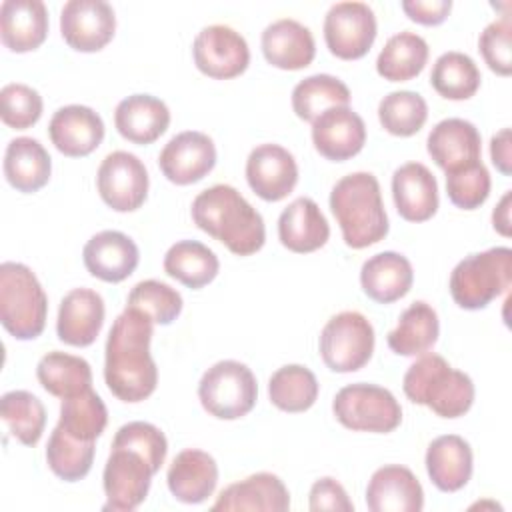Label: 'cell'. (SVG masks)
<instances>
[{
  "instance_id": "cell-1",
  "label": "cell",
  "mask_w": 512,
  "mask_h": 512,
  "mask_svg": "<svg viewBox=\"0 0 512 512\" xmlns=\"http://www.w3.org/2000/svg\"><path fill=\"white\" fill-rule=\"evenodd\" d=\"M154 322L136 308H124L114 320L104 346V380L122 402L146 400L158 384V368L150 354Z\"/></svg>"
},
{
  "instance_id": "cell-2",
  "label": "cell",
  "mask_w": 512,
  "mask_h": 512,
  "mask_svg": "<svg viewBox=\"0 0 512 512\" xmlns=\"http://www.w3.org/2000/svg\"><path fill=\"white\" fill-rule=\"evenodd\" d=\"M194 224L236 256H250L266 242L262 214L230 184L202 190L190 208Z\"/></svg>"
},
{
  "instance_id": "cell-3",
  "label": "cell",
  "mask_w": 512,
  "mask_h": 512,
  "mask_svg": "<svg viewBox=\"0 0 512 512\" xmlns=\"http://www.w3.org/2000/svg\"><path fill=\"white\" fill-rule=\"evenodd\" d=\"M330 210L340 224L346 246L368 248L388 234V216L380 184L370 172L342 176L330 192Z\"/></svg>"
},
{
  "instance_id": "cell-4",
  "label": "cell",
  "mask_w": 512,
  "mask_h": 512,
  "mask_svg": "<svg viewBox=\"0 0 512 512\" xmlns=\"http://www.w3.org/2000/svg\"><path fill=\"white\" fill-rule=\"evenodd\" d=\"M404 394L440 418H460L474 404V382L440 354H422L404 374Z\"/></svg>"
},
{
  "instance_id": "cell-5",
  "label": "cell",
  "mask_w": 512,
  "mask_h": 512,
  "mask_svg": "<svg viewBox=\"0 0 512 512\" xmlns=\"http://www.w3.org/2000/svg\"><path fill=\"white\" fill-rule=\"evenodd\" d=\"M48 314V296L36 274L20 262L0 264V322L16 340H34L42 334Z\"/></svg>"
},
{
  "instance_id": "cell-6",
  "label": "cell",
  "mask_w": 512,
  "mask_h": 512,
  "mask_svg": "<svg viewBox=\"0 0 512 512\" xmlns=\"http://www.w3.org/2000/svg\"><path fill=\"white\" fill-rule=\"evenodd\" d=\"M512 284V250L494 246L460 260L450 274L452 300L464 310L486 308Z\"/></svg>"
},
{
  "instance_id": "cell-7",
  "label": "cell",
  "mask_w": 512,
  "mask_h": 512,
  "mask_svg": "<svg viewBox=\"0 0 512 512\" xmlns=\"http://www.w3.org/2000/svg\"><path fill=\"white\" fill-rule=\"evenodd\" d=\"M198 398L210 416L238 420L254 408L258 384L246 364L238 360H220L202 374Z\"/></svg>"
},
{
  "instance_id": "cell-8",
  "label": "cell",
  "mask_w": 512,
  "mask_h": 512,
  "mask_svg": "<svg viewBox=\"0 0 512 512\" xmlns=\"http://www.w3.org/2000/svg\"><path fill=\"white\" fill-rule=\"evenodd\" d=\"M336 420L354 432L386 434L400 426L402 408L388 388L356 382L340 388L332 400Z\"/></svg>"
},
{
  "instance_id": "cell-9",
  "label": "cell",
  "mask_w": 512,
  "mask_h": 512,
  "mask_svg": "<svg viewBox=\"0 0 512 512\" xmlns=\"http://www.w3.org/2000/svg\"><path fill=\"white\" fill-rule=\"evenodd\" d=\"M318 344L320 356L332 372H356L372 358L374 328L364 314L344 310L324 324Z\"/></svg>"
},
{
  "instance_id": "cell-10",
  "label": "cell",
  "mask_w": 512,
  "mask_h": 512,
  "mask_svg": "<svg viewBox=\"0 0 512 512\" xmlns=\"http://www.w3.org/2000/svg\"><path fill=\"white\" fill-rule=\"evenodd\" d=\"M154 474V468L142 454L130 448L112 446L102 472V486L106 494L104 510H136L146 500Z\"/></svg>"
},
{
  "instance_id": "cell-11",
  "label": "cell",
  "mask_w": 512,
  "mask_h": 512,
  "mask_svg": "<svg viewBox=\"0 0 512 512\" xmlns=\"http://www.w3.org/2000/svg\"><path fill=\"white\" fill-rule=\"evenodd\" d=\"M374 10L364 2H336L324 16V42L340 60H358L376 40Z\"/></svg>"
},
{
  "instance_id": "cell-12",
  "label": "cell",
  "mask_w": 512,
  "mask_h": 512,
  "mask_svg": "<svg viewBox=\"0 0 512 512\" xmlns=\"http://www.w3.org/2000/svg\"><path fill=\"white\" fill-rule=\"evenodd\" d=\"M148 184V170L132 152L114 150L98 166V194L116 212L138 210L148 196Z\"/></svg>"
},
{
  "instance_id": "cell-13",
  "label": "cell",
  "mask_w": 512,
  "mask_h": 512,
  "mask_svg": "<svg viewBox=\"0 0 512 512\" xmlns=\"http://www.w3.org/2000/svg\"><path fill=\"white\" fill-rule=\"evenodd\" d=\"M196 68L216 80L240 76L250 64L248 42L240 32L226 24L202 28L192 44Z\"/></svg>"
},
{
  "instance_id": "cell-14",
  "label": "cell",
  "mask_w": 512,
  "mask_h": 512,
  "mask_svg": "<svg viewBox=\"0 0 512 512\" xmlns=\"http://www.w3.org/2000/svg\"><path fill=\"white\" fill-rule=\"evenodd\" d=\"M114 32L116 14L104 0H68L60 10V34L78 52L102 50Z\"/></svg>"
},
{
  "instance_id": "cell-15",
  "label": "cell",
  "mask_w": 512,
  "mask_h": 512,
  "mask_svg": "<svg viewBox=\"0 0 512 512\" xmlns=\"http://www.w3.org/2000/svg\"><path fill=\"white\" fill-rule=\"evenodd\" d=\"M158 166L172 184H194L208 176L216 166V146L204 132H180L164 144L158 156Z\"/></svg>"
},
{
  "instance_id": "cell-16",
  "label": "cell",
  "mask_w": 512,
  "mask_h": 512,
  "mask_svg": "<svg viewBox=\"0 0 512 512\" xmlns=\"http://www.w3.org/2000/svg\"><path fill=\"white\" fill-rule=\"evenodd\" d=\"M246 180L266 202L284 200L298 182V164L284 146L260 144L246 158Z\"/></svg>"
},
{
  "instance_id": "cell-17",
  "label": "cell",
  "mask_w": 512,
  "mask_h": 512,
  "mask_svg": "<svg viewBox=\"0 0 512 512\" xmlns=\"http://www.w3.org/2000/svg\"><path fill=\"white\" fill-rule=\"evenodd\" d=\"M312 144L326 160H350L366 144V124L350 106L328 108L312 122Z\"/></svg>"
},
{
  "instance_id": "cell-18",
  "label": "cell",
  "mask_w": 512,
  "mask_h": 512,
  "mask_svg": "<svg viewBox=\"0 0 512 512\" xmlns=\"http://www.w3.org/2000/svg\"><path fill=\"white\" fill-rule=\"evenodd\" d=\"M48 134L58 152L70 158H82L102 144L104 122L90 106L68 104L52 114Z\"/></svg>"
},
{
  "instance_id": "cell-19",
  "label": "cell",
  "mask_w": 512,
  "mask_h": 512,
  "mask_svg": "<svg viewBox=\"0 0 512 512\" xmlns=\"http://www.w3.org/2000/svg\"><path fill=\"white\" fill-rule=\"evenodd\" d=\"M426 150L446 172H456L480 162L482 138L478 128L464 118H444L428 134Z\"/></svg>"
},
{
  "instance_id": "cell-20",
  "label": "cell",
  "mask_w": 512,
  "mask_h": 512,
  "mask_svg": "<svg viewBox=\"0 0 512 512\" xmlns=\"http://www.w3.org/2000/svg\"><path fill=\"white\" fill-rule=\"evenodd\" d=\"M86 270L102 282L126 280L140 262L136 242L118 230H102L94 234L82 250Z\"/></svg>"
},
{
  "instance_id": "cell-21",
  "label": "cell",
  "mask_w": 512,
  "mask_h": 512,
  "mask_svg": "<svg viewBox=\"0 0 512 512\" xmlns=\"http://www.w3.org/2000/svg\"><path fill=\"white\" fill-rule=\"evenodd\" d=\"M366 506L370 512H420L424 490L410 468L386 464L368 480Z\"/></svg>"
},
{
  "instance_id": "cell-22",
  "label": "cell",
  "mask_w": 512,
  "mask_h": 512,
  "mask_svg": "<svg viewBox=\"0 0 512 512\" xmlns=\"http://www.w3.org/2000/svg\"><path fill=\"white\" fill-rule=\"evenodd\" d=\"M104 300L92 288H74L60 300L56 334L64 344L90 346L104 324Z\"/></svg>"
},
{
  "instance_id": "cell-23",
  "label": "cell",
  "mask_w": 512,
  "mask_h": 512,
  "mask_svg": "<svg viewBox=\"0 0 512 512\" xmlns=\"http://www.w3.org/2000/svg\"><path fill=\"white\" fill-rule=\"evenodd\" d=\"M392 198L404 220L426 222L440 204L436 176L422 162H406L392 174Z\"/></svg>"
},
{
  "instance_id": "cell-24",
  "label": "cell",
  "mask_w": 512,
  "mask_h": 512,
  "mask_svg": "<svg viewBox=\"0 0 512 512\" xmlns=\"http://www.w3.org/2000/svg\"><path fill=\"white\" fill-rule=\"evenodd\" d=\"M168 490L184 504H200L208 500L218 484L216 460L198 448L178 452L166 472Z\"/></svg>"
},
{
  "instance_id": "cell-25",
  "label": "cell",
  "mask_w": 512,
  "mask_h": 512,
  "mask_svg": "<svg viewBox=\"0 0 512 512\" xmlns=\"http://www.w3.org/2000/svg\"><path fill=\"white\" fill-rule=\"evenodd\" d=\"M260 44L268 64L280 70H302L316 56V42L310 28L294 18H280L268 24Z\"/></svg>"
},
{
  "instance_id": "cell-26",
  "label": "cell",
  "mask_w": 512,
  "mask_h": 512,
  "mask_svg": "<svg viewBox=\"0 0 512 512\" xmlns=\"http://www.w3.org/2000/svg\"><path fill=\"white\" fill-rule=\"evenodd\" d=\"M48 36V10L40 0H4L0 4V38L16 54L32 52Z\"/></svg>"
},
{
  "instance_id": "cell-27",
  "label": "cell",
  "mask_w": 512,
  "mask_h": 512,
  "mask_svg": "<svg viewBox=\"0 0 512 512\" xmlns=\"http://www.w3.org/2000/svg\"><path fill=\"white\" fill-rule=\"evenodd\" d=\"M278 238L290 252L308 254L328 242L330 224L312 198L300 196L282 210L278 218Z\"/></svg>"
},
{
  "instance_id": "cell-28",
  "label": "cell",
  "mask_w": 512,
  "mask_h": 512,
  "mask_svg": "<svg viewBox=\"0 0 512 512\" xmlns=\"http://www.w3.org/2000/svg\"><path fill=\"white\" fill-rule=\"evenodd\" d=\"M118 134L132 144H152L170 126L168 106L150 94H132L118 102L114 110Z\"/></svg>"
},
{
  "instance_id": "cell-29",
  "label": "cell",
  "mask_w": 512,
  "mask_h": 512,
  "mask_svg": "<svg viewBox=\"0 0 512 512\" xmlns=\"http://www.w3.org/2000/svg\"><path fill=\"white\" fill-rule=\"evenodd\" d=\"M414 282L410 260L400 252H378L360 268V284L364 294L378 304H392L404 298Z\"/></svg>"
},
{
  "instance_id": "cell-30",
  "label": "cell",
  "mask_w": 512,
  "mask_h": 512,
  "mask_svg": "<svg viewBox=\"0 0 512 512\" xmlns=\"http://www.w3.org/2000/svg\"><path fill=\"white\" fill-rule=\"evenodd\" d=\"M288 508V488L276 474L270 472H256L240 482L226 486L212 504V510L286 512Z\"/></svg>"
},
{
  "instance_id": "cell-31",
  "label": "cell",
  "mask_w": 512,
  "mask_h": 512,
  "mask_svg": "<svg viewBox=\"0 0 512 512\" xmlns=\"http://www.w3.org/2000/svg\"><path fill=\"white\" fill-rule=\"evenodd\" d=\"M426 472L442 492H458L472 476V448L458 434H444L430 442L426 450Z\"/></svg>"
},
{
  "instance_id": "cell-32",
  "label": "cell",
  "mask_w": 512,
  "mask_h": 512,
  "mask_svg": "<svg viewBox=\"0 0 512 512\" xmlns=\"http://www.w3.org/2000/svg\"><path fill=\"white\" fill-rule=\"evenodd\" d=\"M52 160L46 148L30 136L8 142L4 152V176L12 188L24 194L38 192L50 180Z\"/></svg>"
},
{
  "instance_id": "cell-33",
  "label": "cell",
  "mask_w": 512,
  "mask_h": 512,
  "mask_svg": "<svg viewBox=\"0 0 512 512\" xmlns=\"http://www.w3.org/2000/svg\"><path fill=\"white\" fill-rule=\"evenodd\" d=\"M440 322L436 310L424 302H412L398 318L396 328L388 334V346L398 356H422L438 340Z\"/></svg>"
},
{
  "instance_id": "cell-34",
  "label": "cell",
  "mask_w": 512,
  "mask_h": 512,
  "mask_svg": "<svg viewBox=\"0 0 512 512\" xmlns=\"http://www.w3.org/2000/svg\"><path fill=\"white\" fill-rule=\"evenodd\" d=\"M218 270V256L198 240H180L164 254V272L192 290L210 284Z\"/></svg>"
},
{
  "instance_id": "cell-35",
  "label": "cell",
  "mask_w": 512,
  "mask_h": 512,
  "mask_svg": "<svg viewBox=\"0 0 512 512\" xmlns=\"http://www.w3.org/2000/svg\"><path fill=\"white\" fill-rule=\"evenodd\" d=\"M36 378L48 394L58 398H70L92 388L90 364L80 356L60 350H52L38 360Z\"/></svg>"
},
{
  "instance_id": "cell-36",
  "label": "cell",
  "mask_w": 512,
  "mask_h": 512,
  "mask_svg": "<svg viewBox=\"0 0 512 512\" xmlns=\"http://www.w3.org/2000/svg\"><path fill=\"white\" fill-rule=\"evenodd\" d=\"M428 62L426 40L410 30L388 38L376 58V72L390 82H406L416 78Z\"/></svg>"
},
{
  "instance_id": "cell-37",
  "label": "cell",
  "mask_w": 512,
  "mask_h": 512,
  "mask_svg": "<svg viewBox=\"0 0 512 512\" xmlns=\"http://www.w3.org/2000/svg\"><path fill=\"white\" fill-rule=\"evenodd\" d=\"M348 86L330 74H312L292 90V110L300 120L314 122L324 110L350 104Z\"/></svg>"
},
{
  "instance_id": "cell-38",
  "label": "cell",
  "mask_w": 512,
  "mask_h": 512,
  "mask_svg": "<svg viewBox=\"0 0 512 512\" xmlns=\"http://www.w3.org/2000/svg\"><path fill=\"white\" fill-rule=\"evenodd\" d=\"M270 402L282 412H306L318 398V380L302 364H286L268 380Z\"/></svg>"
},
{
  "instance_id": "cell-39",
  "label": "cell",
  "mask_w": 512,
  "mask_h": 512,
  "mask_svg": "<svg viewBox=\"0 0 512 512\" xmlns=\"http://www.w3.org/2000/svg\"><path fill=\"white\" fill-rule=\"evenodd\" d=\"M480 70L464 52H444L430 72V86L446 100H468L480 88Z\"/></svg>"
},
{
  "instance_id": "cell-40",
  "label": "cell",
  "mask_w": 512,
  "mask_h": 512,
  "mask_svg": "<svg viewBox=\"0 0 512 512\" xmlns=\"http://www.w3.org/2000/svg\"><path fill=\"white\" fill-rule=\"evenodd\" d=\"M0 416L10 434L24 446H36L46 426V408L28 390H10L0 400Z\"/></svg>"
},
{
  "instance_id": "cell-41",
  "label": "cell",
  "mask_w": 512,
  "mask_h": 512,
  "mask_svg": "<svg viewBox=\"0 0 512 512\" xmlns=\"http://www.w3.org/2000/svg\"><path fill=\"white\" fill-rule=\"evenodd\" d=\"M108 424V410L102 398L92 390L62 398L58 426L78 440L96 442Z\"/></svg>"
},
{
  "instance_id": "cell-42",
  "label": "cell",
  "mask_w": 512,
  "mask_h": 512,
  "mask_svg": "<svg viewBox=\"0 0 512 512\" xmlns=\"http://www.w3.org/2000/svg\"><path fill=\"white\" fill-rule=\"evenodd\" d=\"M94 442L78 440L62 430L58 424L54 426L48 446H46V462L48 468L66 482L82 480L94 462Z\"/></svg>"
},
{
  "instance_id": "cell-43",
  "label": "cell",
  "mask_w": 512,
  "mask_h": 512,
  "mask_svg": "<svg viewBox=\"0 0 512 512\" xmlns=\"http://www.w3.org/2000/svg\"><path fill=\"white\" fill-rule=\"evenodd\" d=\"M428 118L426 100L412 90H396L386 94L378 104V120L392 136H414Z\"/></svg>"
},
{
  "instance_id": "cell-44",
  "label": "cell",
  "mask_w": 512,
  "mask_h": 512,
  "mask_svg": "<svg viewBox=\"0 0 512 512\" xmlns=\"http://www.w3.org/2000/svg\"><path fill=\"white\" fill-rule=\"evenodd\" d=\"M126 306L144 312L154 324L166 326L180 316L184 302L180 292L166 282L142 280L130 290Z\"/></svg>"
},
{
  "instance_id": "cell-45",
  "label": "cell",
  "mask_w": 512,
  "mask_h": 512,
  "mask_svg": "<svg viewBox=\"0 0 512 512\" xmlns=\"http://www.w3.org/2000/svg\"><path fill=\"white\" fill-rule=\"evenodd\" d=\"M0 106V116L6 126L26 130L40 120L44 102L32 86L12 82L0 90Z\"/></svg>"
},
{
  "instance_id": "cell-46",
  "label": "cell",
  "mask_w": 512,
  "mask_h": 512,
  "mask_svg": "<svg viewBox=\"0 0 512 512\" xmlns=\"http://www.w3.org/2000/svg\"><path fill=\"white\" fill-rule=\"evenodd\" d=\"M490 172L488 168L480 162L466 166L462 170L446 174V192L448 198L454 206L462 210H476L480 208L488 194H490Z\"/></svg>"
},
{
  "instance_id": "cell-47",
  "label": "cell",
  "mask_w": 512,
  "mask_h": 512,
  "mask_svg": "<svg viewBox=\"0 0 512 512\" xmlns=\"http://www.w3.org/2000/svg\"><path fill=\"white\" fill-rule=\"evenodd\" d=\"M112 446H122V448H130L136 450L138 454H142L148 464L154 468V472H158L166 460V452H168V442L164 432L150 424V422H142V420H134L128 422L124 426H120L114 434Z\"/></svg>"
},
{
  "instance_id": "cell-48",
  "label": "cell",
  "mask_w": 512,
  "mask_h": 512,
  "mask_svg": "<svg viewBox=\"0 0 512 512\" xmlns=\"http://www.w3.org/2000/svg\"><path fill=\"white\" fill-rule=\"evenodd\" d=\"M478 50L492 72H496L500 76H510V72H512V22H510L508 14L490 22L482 30V34L478 38Z\"/></svg>"
},
{
  "instance_id": "cell-49",
  "label": "cell",
  "mask_w": 512,
  "mask_h": 512,
  "mask_svg": "<svg viewBox=\"0 0 512 512\" xmlns=\"http://www.w3.org/2000/svg\"><path fill=\"white\" fill-rule=\"evenodd\" d=\"M310 510L322 512V510H334V512H352L354 504L348 498L344 486L330 476H324L316 480L310 488Z\"/></svg>"
},
{
  "instance_id": "cell-50",
  "label": "cell",
  "mask_w": 512,
  "mask_h": 512,
  "mask_svg": "<svg viewBox=\"0 0 512 512\" xmlns=\"http://www.w3.org/2000/svg\"><path fill=\"white\" fill-rule=\"evenodd\" d=\"M400 6L412 22L422 26H438L448 18L452 0H404Z\"/></svg>"
},
{
  "instance_id": "cell-51",
  "label": "cell",
  "mask_w": 512,
  "mask_h": 512,
  "mask_svg": "<svg viewBox=\"0 0 512 512\" xmlns=\"http://www.w3.org/2000/svg\"><path fill=\"white\" fill-rule=\"evenodd\" d=\"M490 160L496 170L504 176L512 174V142H510V128H502L490 140Z\"/></svg>"
},
{
  "instance_id": "cell-52",
  "label": "cell",
  "mask_w": 512,
  "mask_h": 512,
  "mask_svg": "<svg viewBox=\"0 0 512 512\" xmlns=\"http://www.w3.org/2000/svg\"><path fill=\"white\" fill-rule=\"evenodd\" d=\"M510 202H512V190H506L492 212V226L502 236H510Z\"/></svg>"
}]
</instances>
